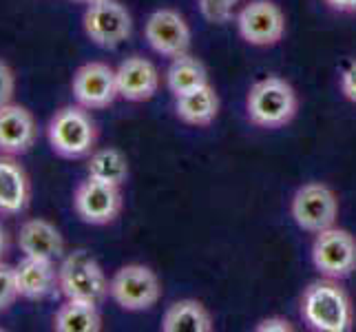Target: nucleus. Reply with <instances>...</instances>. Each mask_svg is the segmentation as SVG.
<instances>
[{"label":"nucleus","mask_w":356,"mask_h":332,"mask_svg":"<svg viewBox=\"0 0 356 332\" xmlns=\"http://www.w3.org/2000/svg\"><path fill=\"white\" fill-rule=\"evenodd\" d=\"M301 317L316 332H348L354 324V308L337 279H318L303 290Z\"/></svg>","instance_id":"1"},{"label":"nucleus","mask_w":356,"mask_h":332,"mask_svg":"<svg viewBox=\"0 0 356 332\" xmlns=\"http://www.w3.org/2000/svg\"><path fill=\"white\" fill-rule=\"evenodd\" d=\"M245 111L254 127L281 129L290 125L297 116L299 97L288 80L268 76L250 87L248 97H245Z\"/></svg>","instance_id":"2"},{"label":"nucleus","mask_w":356,"mask_h":332,"mask_svg":"<svg viewBox=\"0 0 356 332\" xmlns=\"http://www.w3.org/2000/svg\"><path fill=\"white\" fill-rule=\"evenodd\" d=\"M49 146L65 159H82L95 151L97 127L84 106H63L49 120L47 127Z\"/></svg>","instance_id":"3"},{"label":"nucleus","mask_w":356,"mask_h":332,"mask_svg":"<svg viewBox=\"0 0 356 332\" xmlns=\"http://www.w3.org/2000/svg\"><path fill=\"white\" fill-rule=\"evenodd\" d=\"M108 284L102 266L87 251H73L58 266V288L65 299H84L100 303L108 297Z\"/></svg>","instance_id":"4"},{"label":"nucleus","mask_w":356,"mask_h":332,"mask_svg":"<svg viewBox=\"0 0 356 332\" xmlns=\"http://www.w3.org/2000/svg\"><path fill=\"white\" fill-rule=\"evenodd\" d=\"M108 294L120 306L122 310L129 313H144L151 310L162 297V284L155 270L144 264H127L111 277L108 284Z\"/></svg>","instance_id":"5"},{"label":"nucleus","mask_w":356,"mask_h":332,"mask_svg":"<svg viewBox=\"0 0 356 332\" xmlns=\"http://www.w3.org/2000/svg\"><path fill=\"white\" fill-rule=\"evenodd\" d=\"M292 219L305 232H321L337 224L339 198L323 182H308L294 193L290 204Z\"/></svg>","instance_id":"6"},{"label":"nucleus","mask_w":356,"mask_h":332,"mask_svg":"<svg viewBox=\"0 0 356 332\" xmlns=\"http://www.w3.org/2000/svg\"><path fill=\"white\" fill-rule=\"evenodd\" d=\"M312 264L327 279H348L356 270V239L346 228L330 226L316 232L312 244Z\"/></svg>","instance_id":"7"},{"label":"nucleus","mask_w":356,"mask_h":332,"mask_svg":"<svg viewBox=\"0 0 356 332\" xmlns=\"http://www.w3.org/2000/svg\"><path fill=\"white\" fill-rule=\"evenodd\" d=\"M82 27L93 45L102 49H118L122 42L129 40L133 20L129 9L118 0H97L93 5H87Z\"/></svg>","instance_id":"8"},{"label":"nucleus","mask_w":356,"mask_h":332,"mask_svg":"<svg viewBox=\"0 0 356 332\" xmlns=\"http://www.w3.org/2000/svg\"><path fill=\"white\" fill-rule=\"evenodd\" d=\"M122 187L87 177L73 193V211L91 226H106L122 213Z\"/></svg>","instance_id":"9"},{"label":"nucleus","mask_w":356,"mask_h":332,"mask_svg":"<svg viewBox=\"0 0 356 332\" xmlns=\"http://www.w3.org/2000/svg\"><path fill=\"white\" fill-rule=\"evenodd\" d=\"M237 29L252 47H273L286 35V16L273 0H250L239 11Z\"/></svg>","instance_id":"10"},{"label":"nucleus","mask_w":356,"mask_h":332,"mask_svg":"<svg viewBox=\"0 0 356 332\" xmlns=\"http://www.w3.org/2000/svg\"><path fill=\"white\" fill-rule=\"evenodd\" d=\"M71 91L76 102L89 111L111 106L118 97V76L115 69L104 63H87L82 65L71 80Z\"/></svg>","instance_id":"11"},{"label":"nucleus","mask_w":356,"mask_h":332,"mask_svg":"<svg viewBox=\"0 0 356 332\" xmlns=\"http://www.w3.org/2000/svg\"><path fill=\"white\" fill-rule=\"evenodd\" d=\"M144 35L155 54L170 60L188 54L191 49V27L175 9L153 11L144 24Z\"/></svg>","instance_id":"12"},{"label":"nucleus","mask_w":356,"mask_h":332,"mask_svg":"<svg viewBox=\"0 0 356 332\" xmlns=\"http://www.w3.org/2000/svg\"><path fill=\"white\" fill-rule=\"evenodd\" d=\"M38 140V122L33 113L22 104L9 102L0 106V153L24 155L33 149Z\"/></svg>","instance_id":"13"},{"label":"nucleus","mask_w":356,"mask_h":332,"mask_svg":"<svg viewBox=\"0 0 356 332\" xmlns=\"http://www.w3.org/2000/svg\"><path fill=\"white\" fill-rule=\"evenodd\" d=\"M120 97L129 102H146L159 89V71L149 58L131 56L115 69Z\"/></svg>","instance_id":"14"},{"label":"nucleus","mask_w":356,"mask_h":332,"mask_svg":"<svg viewBox=\"0 0 356 332\" xmlns=\"http://www.w3.org/2000/svg\"><path fill=\"white\" fill-rule=\"evenodd\" d=\"M18 246L22 255L29 257H42V260H63L65 257V237L44 217H31L22 221L18 228Z\"/></svg>","instance_id":"15"},{"label":"nucleus","mask_w":356,"mask_h":332,"mask_svg":"<svg viewBox=\"0 0 356 332\" xmlns=\"http://www.w3.org/2000/svg\"><path fill=\"white\" fill-rule=\"evenodd\" d=\"M31 202V182L14 155L0 153V215H20Z\"/></svg>","instance_id":"16"},{"label":"nucleus","mask_w":356,"mask_h":332,"mask_svg":"<svg viewBox=\"0 0 356 332\" xmlns=\"http://www.w3.org/2000/svg\"><path fill=\"white\" fill-rule=\"evenodd\" d=\"M16 284L20 297L29 301H42L47 297H51L58 288L56 262L24 255L16 264Z\"/></svg>","instance_id":"17"},{"label":"nucleus","mask_w":356,"mask_h":332,"mask_svg":"<svg viewBox=\"0 0 356 332\" xmlns=\"http://www.w3.org/2000/svg\"><path fill=\"white\" fill-rule=\"evenodd\" d=\"M175 113L191 127H208L213 125L219 113V95L211 87V82L200 89H193L175 97Z\"/></svg>","instance_id":"18"},{"label":"nucleus","mask_w":356,"mask_h":332,"mask_svg":"<svg viewBox=\"0 0 356 332\" xmlns=\"http://www.w3.org/2000/svg\"><path fill=\"white\" fill-rule=\"evenodd\" d=\"M164 332H213L215 324L206 306L197 299H181L170 303L164 319H162Z\"/></svg>","instance_id":"19"},{"label":"nucleus","mask_w":356,"mask_h":332,"mask_svg":"<svg viewBox=\"0 0 356 332\" xmlns=\"http://www.w3.org/2000/svg\"><path fill=\"white\" fill-rule=\"evenodd\" d=\"M56 332H100L102 317L95 301L67 299L54 317Z\"/></svg>","instance_id":"20"},{"label":"nucleus","mask_w":356,"mask_h":332,"mask_svg":"<svg viewBox=\"0 0 356 332\" xmlns=\"http://www.w3.org/2000/svg\"><path fill=\"white\" fill-rule=\"evenodd\" d=\"M87 175L97 182L122 187L129 180V157L118 146H102L87 157Z\"/></svg>","instance_id":"21"},{"label":"nucleus","mask_w":356,"mask_h":332,"mask_svg":"<svg viewBox=\"0 0 356 332\" xmlns=\"http://www.w3.org/2000/svg\"><path fill=\"white\" fill-rule=\"evenodd\" d=\"M166 84L168 91L177 95H184L193 89H200L204 84H208V71L200 58H195L191 54H184L173 58L168 71H166Z\"/></svg>","instance_id":"22"},{"label":"nucleus","mask_w":356,"mask_h":332,"mask_svg":"<svg viewBox=\"0 0 356 332\" xmlns=\"http://www.w3.org/2000/svg\"><path fill=\"white\" fill-rule=\"evenodd\" d=\"M20 297L16 284V266H9L0 260V313L9 310Z\"/></svg>","instance_id":"23"},{"label":"nucleus","mask_w":356,"mask_h":332,"mask_svg":"<svg viewBox=\"0 0 356 332\" xmlns=\"http://www.w3.org/2000/svg\"><path fill=\"white\" fill-rule=\"evenodd\" d=\"M200 11L213 24H224L235 16V7L228 5L226 0H200Z\"/></svg>","instance_id":"24"},{"label":"nucleus","mask_w":356,"mask_h":332,"mask_svg":"<svg viewBox=\"0 0 356 332\" xmlns=\"http://www.w3.org/2000/svg\"><path fill=\"white\" fill-rule=\"evenodd\" d=\"M14 93H16V76L5 60H0V106L9 104Z\"/></svg>","instance_id":"25"},{"label":"nucleus","mask_w":356,"mask_h":332,"mask_svg":"<svg viewBox=\"0 0 356 332\" xmlns=\"http://www.w3.org/2000/svg\"><path fill=\"white\" fill-rule=\"evenodd\" d=\"M341 93L346 100L356 104V60H352L341 73Z\"/></svg>","instance_id":"26"},{"label":"nucleus","mask_w":356,"mask_h":332,"mask_svg":"<svg viewBox=\"0 0 356 332\" xmlns=\"http://www.w3.org/2000/svg\"><path fill=\"white\" fill-rule=\"evenodd\" d=\"M254 330L257 332H292L294 326L284 317H268V319H261V322L254 326Z\"/></svg>","instance_id":"27"},{"label":"nucleus","mask_w":356,"mask_h":332,"mask_svg":"<svg viewBox=\"0 0 356 332\" xmlns=\"http://www.w3.org/2000/svg\"><path fill=\"white\" fill-rule=\"evenodd\" d=\"M325 5L339 14H356V0H325Z\"/></svg>","instance_id":"28"},{"label":"nucleus","mask_w":356,"mask_h":332,"mask_svg":"<svg viewBox=\"0 0 356 332\" xmlns=\"http://www.w3.org/2000/svg\"><path fill=\"white\" fill-rule=\"evenodd\" d=\"M7 251H9V232L3 224H0V260L7 255Z\"/></svg>","instance_id":"29"},{"label":"nucleus","mask_w":356,"mask_h":332,"mask_svg":"<svg viewBox=\"0 0 356 332\" xmlns=\"http://www.w3.org/2000/svg\"><path fill=\"white\" fill-rule=\"evenodd\" d=\"M73 3H80V5H93L97 0H73Z\"/></svg>","instance_id":"30"},{"label":"nucleus","mask_w":356,"mask_h":332,"mask_svg":"<svg viewBox=\"0 0 356 332\" xmlns=\"http://www.w3.org/2000/svg\"><path fill=\"white\" fill-rule=\"evenodd\" d=\"M226 3H228V5H232V7H237L239 3H243V0H226Z\"/></svg>","instance_id":"31"},{"label":"nucleus","mask_w":356,"mask_h":332,"mask_svg":"<svg viewBox=\"0 0 356 332\" xmlns=\"http://www.w3.org/2000/svg\"><path fill=\"white\" fill-rule=\"evenodd\" d=\"M0 330H3V328H0Z\"/></svg>","instance_id":"32"}]
</instances>
